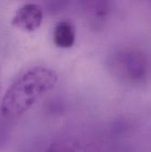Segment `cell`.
<instances>
[{"label":"cell","mask_w":151,"mask_h":152,"mask_svg":"<svg viewBox=\"0 0 151 152\" xmlns=\"http://www.w3.org/2000/svg\"><path fill=\"white\" fill-rule=\"evenodd\" d=\"M42 8L33 3H28L21 5L14 13L11 23L14 28L24 32H33L36 30L43 21Z\"/></svg>","instance_id":"obj_3"},{"label":"cell","mask_w":151,"mask_h":152,"mask_svg":"<svg viewBox=\"0 0 151 152\" xmlns=\"http://www.w3.org/2000/svg\"><path fill=\"white\" fill-rule=\"evenodd\" d=\"M53 41L61 49H68L74 45L76 41V28L74 24L68 20L59 21L53 30Z\"/></svg>","instance_id":"obj_4"},{"label":"cell","mask_w":151,"mask_h":152,"mask_svg":"<svg viewBox=\"0 0 151 152\" xmlns=\"http://www.w3.org/2000/svg\"><path fill=\"white\" fill-rule=\"evenodd\" d=\"M108 69L120 82L136 86L144 83L151 74V60L142 49L135 46H122L108 57Z\"/></svg>","instance_id":"obj_2"},{"label":"cell","mask_w":151,"mask_h":152,"mask_svg":"<svg viewBox=\"0 0 151 152\" xmlns=\"http://www.w3.org/2000/svg\"><path fill=\"white\" fill-rule=\"evenodd\" d=\"M84 12L93 22H102L110 11L109 3L107 1H87L84 2Z\"/></svg>","instance_id":"obj_5"},{"label":"cell","mask_w":151,"mask_h":152,"mask_svg":"<svg viewBox=\"0 0 151 152\" xmlns=\"http://www.w3.org/2000/svg\"><path fill=\"white\" fill-rule=\"evenodd\" d=\"M58 81L57 73L47 67H33L23 72L6 90L0 108L8 119L17 118L31 109Z\"/></svg>","instance_id":"obj_1"},{"label":"cell","mask_w":151,"mask_h":152,"mask_svg":"<svg viewBox=\"0 0 151 152\" xmlns=\"http://www.w3.org/2000/svg\"><path fill=\"white\" fill-rule=\"evenodd\" d=\"M44 152H87L83 144L72 139H64L53 142Z\"/></svg>","instance_id":"obj_6"}]
</instances>
